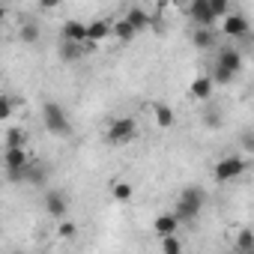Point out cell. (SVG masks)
Returning <instances> with one entry per match:
<instances>
[{"instance_id":"cell-22","label":"cell","mask_w":254,"mask_h":254,"mask_svg":"<svg viewBox=\"0 0 254 254\" xmlns=\"http://www.w3.org/2000/svg\"><path fill=\"white\" fill-rule=\"evenodd\" d=\"M162 254H183V239L180 236H165L162 239Z\"/></svg>"},{"instance_id":"cell-18","label":"cell","mask_w":254,"mask_h":254,"mask_svg":"<svg viewBox=\"0 0 254 254\" xmlns=\"http://www.w3.org/2000/svg\"><path fill=\"white\" fill-rule=\"evenodd\" d=\"M18 36H21L24 45H36V42H39V24H36V21H24L21 30H18Z\"/></svg>"},{"instance_id":"cell-25","label":"cell","mask_w":254,"mask_h":254,"mask_svg":"<svg viewBox=\"0 0 254 254\" xmlns=\"http://www.w3.org/2000/svg\"><path fill=\"white\" fill-rule=\"evenodd\" d=\"M12 111H15L12 96H0V120H9V117H12Z\"/></svg>"},{"instance_id":"cell-29","label":"cell","mask_w":254,"mask_h":254,"mask_svg":"<svg viewBox=\"0 0 254 254\" xmlns=\"http://www.w3.org/2000/svg\"><path fill=\"white\" fill-rule=\"evenodd\" d=\"M239 254H254V251H239Z\"/></svg>"},{"instance_id":"cell-23","label":"cell","mask_w":254,"mask_h":254,"mask_svg":"<svg viewBox=\"0 0 254 254\" xmlns=\"http://www.w3.org/2000/svg\"><path fill=\"white\" fill-rule=\"evenodd\" d=\"M60 57H63L66 63H72V60L84 57V48H81V45H69V42H63V48H60Z\"/></svg>"},{"instance_id":"cell-19","label":"cell","mask_w":254,"mask_h":254,"mask_svg":"<svg viewBox=\"0 0 254 254\" xmlns=\"http://www.w3.org/2000/svg\"><path fill=\"white\" fill-rule=\"evenodd\" d=\"M111 33H114L120 42H132V39H135V30L126 24L123 18H120V21H111Z\"/></svg>"},{"instance_id":"cell-16","label":"cell","mask_w":254,"mask_h":254,"mask_svg":"<svg viewBox=\"0 0 254 254\" xmlns=\"http://www.w3.org/2000/svg\"><path fill=\"white\" fill-rule=\"evenodd\" d=\"M153 117H156V126H162V129H171V126H174V108L165 105V102L153 105Z\"/></svg>"},{"instance_id":"cell-8","label":"cell","mask_w":254,"mask_h":254,"mask_svg":"<svg viewBox=\"0 0 254 254\" xmlns=\"http://www.w3.org/2000/svg\"><path fill=\"white\" fill-rule=\"evenodd\" d=\"M186 12H189V18L194 21V27H215V18H212V12H209V3H206V0H191V3L186 6Z\"/></svg>"},{"instance_id":"cell-7","label":"cell","mask_w":254,"mask_h":254,"mask_svg":"<svg viewBox=\"0 0 254 254\" xmlns=\"http://www.w3.org/2000/svg\"><path fill=\"white\" fill-rule=\"evenodd\" d=\"M45 209H48L51 218L63 221V218L69 215V197H66V191H60V189L45 191Z\"/></svg>"},{"instance_id":"cell-27","label":"cell","mask_w":254,"mask_h":254,"mask_svg":"<svg viewBox=\"0 0 254 254\" xmlns=\"http://www.w3.org/2000/svg\"><path fill=\"white\" fill-rule=\"evenodd\" d=\"M242 147H245L248 153L254 150V138H251V132H245V135H242Z\"/></svg>"},{"instance_id":"cell-21","label":"cell","mask_w":254,"mask_h":254,"mask_svg":"<svg viewBox=\"0 0 254 254\" xmlns=\"http://www.w3.org/2000/svg\"><path fill=\"white\" fill-rule=\"evenodd\" d=\"M206 3H209V12H212L215 21H221L224 15H230V3H227V0H206Z\"/></svg>"},{"instance_id":"cell-15","label":"cell","mask_w":254,"mask_h":254,"mask_svg":"<svg viewBox=\"0 0 254 254\" xmlns=\"http://www.w3.org/2000/svg\"><path fill=\"white\" fill-rule=\"evenodd\" d=\"M3 144H6V150H24V144H27V132L21 129V126H9L6 135H3Z\"/></svg>"},{"instance_id":"cell-1","label":"cell","mask_w":254,"mask_h":254,"mask_svg":"<svg viewBox=\"0 0 254 254\" xmlns=\"http://www.w3.org/2000/svg\"><path fill=\"white\" fill-rule=\"evenodd\" d=\"M239 72H242V51L239 48H221L209 78H212V84H230Z\"/></svg>"},{"instance_id":"cell-4","label":"cell","mask_w":254,"mask_h":254,"mask_svg":"<svg viewBox=\"0 0 254 254\" xmlns=\"http://www.w3.org/2000/svg\"><path fill=\"white\" fill-rule=\"evenodd\" d=\"M138 138V123L135 117H120L108 126V144L111 147H126Z\"/></svg>"},{"instance_id":"cell-6","label":"cell","mask_w":254,"mask_h":254,"mask_svg":"<svg viewBox=\"0 0 254 254\" xmlns=\"http://www.w3.org/2000/svg\"><path fill=\"white\" fill-rule=\"evenodd\" d=\"M221 33L230 39H251V24L242 12H230L221 18Z\"/></svg>"},{"instance_id":"cell-20","label":"cell","mask_w":254,"mask_h":254,"mask_svg":"<svg viewBox=\"0 0 254 254\" xmlns=\"http://www.w3.org/2000/svg\"><path fill=\"white\" fill-rule=\"evenodd\" d=\"M236 245H239V251H254V230L251 227H242L236 233Z\"/></svg>"},{"instance_id":"cell-26","label":"cell","mask_w":254,"mask_h":254,"mask_svg":"<svg viewBox=\"0 0 254 254\" xmlns=\"http://www.w3.org/2000/svg\"><path fill=\"white\" fill-rule=\"evenodd\" d=\"M203 123H209V126H212V129H215V126H218V114H215V111H209V114H203Z\"/></svg>"},{"instance_id":"cell-2","label":"cell","mask_w":254,"mask_h":254,"mask_svg":"<svg viewBox=\"0 0 254 254\" xmlns=\"http://www.w3.org/2000/svg\"><path fill=\"white\" fill-rule=\"evenodd\" d=\"M203 200H206V191H203L200 186L183 189V194H180V200H177V209H174V218H177V221H191V218L200 212Z\"/></svg>"},{"instance_id":"cell-12","label":"cell","mask_w":254,"mask_h":254,"mask_svg":"<svg viewBox=\"0 0 254 254\" xmlns=\"http://www.w3.org/2000/svg\"><path fill=\"white\" fill-rule=\"evenodd\" d=\"M212 90H215V84H212L209 75H197V78L191 81V87H189L191 99H197V102H206V99L212 96Z\"/></svg>"},{"instance_id":"cell-13","label":"cell","mask_w":254,"mask_h":254,"mask_svg":"<svg viewBox=\"0 0 254 254\" xmlns=\"http://www.w3.org/2000/svg\"><path fill=\"white\" fill-rule=\"evenodd\" d=\"M177 227H180V221L174 218V212H162V215H156V221H153V230L159 233V239L177 236Z\"/></svg>"},{"instance_id":"cell-9","label":"cell","mask_w":254,"mask_h":254,"mask_svg":"<svg viewBox=\"0 0 254 254\" xmlns=\"http://www.w3.org/2000/svg\"><path fill=\"white\" fill-rule=\"evenodd\" d=\"M63 42H69V45H84L87 42V24L84 21H66L63 24Z\"/></svg>"},{"instance_id":"cell-5","label":"cell","mask_w":254,"mask_h":254,"mask_svg":"<svg viewBox=\"0 0 254 254\" xmlns=\"http://www.w3.org/2000/svg\"><path fill=\"white\" fill-rule=\"evenodd\" d=\"M245 171H248V162H245L242 156H224V159L215 162L212 177H215L218 183H230V180H239Z\"/></svg>"},{"instance_id":"cell-11","label":"cell","mask_w":254,"mask_h":254,"mask_svg":"<svg viewBox=\"0 0 254 254\" xmlns=\"http://www.w3.org/2000/svg\"><path fill=\"white\" fill-rule=\"evenodd\" d=\"M191 42H194V48H200V51L218 48V33H215V27H194Z\"/></svg>"},{"instance_id":"cell-14","label":"cell","mask_w":254,"mask_h":254,"mask_svg":"<svg viewBox=\"0 0 254 254\" xmlns=\"http://www.w3.org/2000/svg\"><path fill=\"white\" fill-rule=\"evenodd\" d=\"M111 36V21H105V18H96V21H90L87 24V42L90 45H99L102 39H108Z\"/></svg>"},{"instance_id":"cell-28","label":"cell","mask_w":254,"mask_h":254,"mask_svg":"<svg viewBox=\"0 0 254 254\" xmlns=\"http://www.w3.org/2000/svg\"><path fill=\"white\" fill-rule=\"evenodd\" d=\"M3 18H6V9H3V6H0V24H3Z\"/></svg>"},{"instance_id":"cell-24","label":"cell","mask_w":254,"mask_h":254,"mask_svg":"<svg viewBox=\"0 0 254 254\" xmlns=\"http://www.w3.org/2000/svg\"><path fill=\"white\" fill-rule=\"evenodd\" d=\"M75 233H78V227H75L69 218H63V221L57 224V236H60V239H75Z\"/></svg>"},{"instance_id":"cell-3","label":"cell","mask_w":254,"mask_h":254,"mask_svg":"<svg viewBox=\"0 0 254 254\" xmlns=\"http://www.w3.org/2000/svg\"><path fill=\"white\" fill-rule=\"evenodd\" d=\"M42 123H45V129L57 138H69L72 135V123H69V114L63 111V105L57 102H45L42 108Z\"/></svg>"},{"instance_id":"cell-10","label":"cell","mask_w":254,"mask_h":254,"mask_svg":"<svg viewBox=\"0 0 254 254\" xmlns=\"http://www.w3.org/2000/svg\"><path fill=\"white\" fill-rule=\"evenodd\" d=\"M123 21L129 24V27H132L135 33H141L144 27H150V24H153V15H150V12H147L144 6H132L129 12H126V18H123Z\"/></svg>"},{"instance_id":"cell-17","label":"cell","mask_w":254,"mask_h":254,"mask_svg":"<svg viewBox=\"0 0 254 254\" xmlns=\"http://www.w3.org/2000/svg\"><path fill=\"white\" fill-rule=\"evenodd\" d=\"M132 194H135V186H132V183H126V180L111 183V197H114V200L126 203V200H132Z\"/></svg>"}]
</instances>
